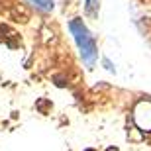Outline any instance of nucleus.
<instances>
[{
    "label": "nucleus",
    "instance_id": "7",
    "mask_svg": "<svg viewBox=\"0 0 151 151\" xmlns=\"http://www.w3.org/2000/svg\"><path fill=\"white\" fill-rule=\"evenodd\" d=\"M108 151H118V149H116V147H114V149H112V147H110V149H108Z\"/></svg>",
    "mask_w": 151,
    "mask_h": 151
},
{
    "label": "nucleus",
    "instance_id": "3",
    "mask_svg": "<svg viewBox=\"0 0 151 151\" xmlns=\"http://www.w3.org/2000/svg\"><path fill=\"white\" fill-rule=\"evenodd\" d=\"M35 8H39L41 12H51L53 10V0H29Z\"/></svg>",
    "mask_w": 151,
    "mask_h": 151
},
{
    "label": "nucleus",
    "instance_id": "6",
    "mask_svg": "<svg viewBox=\"0 0 151 151\" xmlns=\"http://www.w3.org/2000/svg\"><path fill=\"white\" fill-rule=\"evenodd\" d=\"M84 151H96V149H92V147H88V149H84Z\"/></svg>",
    "mask_w": 151,
    "mask_h": 151
},
{
    "label": "nucleus",
    "instance_id": "4",
    "mask_svg": "<svg viewBox=\"0 0 151 151\" xmlns=\"http://www.w3.org/2000/svg\"><path fill=\"white\" fill-rule=\"evenodd\" d=\"M84 10H86V14H88V16L94 18L96 14H98V0H86V6H84Z\"/></svg>",
    "mask_w": 151,
    "mask_h": 151
},
{
    "label": "nucleus",
    "instance_id": "1",
    "mask_svg": "<svg viewBox=\"0 0 151 151\" xmlns=\"http://www.w3.org/2000/svg\"><path fill=\"white\" fill-rule=\"evenodd\" d=\"M69 29H71V34H73L75 41L78 45V51H81V57H83V61L86 67H92L98 59V45H96L94 37L90 35L88 28L84 26V22L81 18H73L71 22H69Z\"/></svg>",
    "mask_w": 151,
    "mask_h": 151
},
{
    "label": "nucleus",
    "instance_id": "5",
    "mask_svg": "<svg viewBox=\"0 0 151 151\" xmlns=\"http://www.w3.org/2000/svg\"><path fill=\"white\" fill-rule=\"evenodd\" d=\"M104 65H106V69H108V71H114V67L110 65V61H108V59H104Z\"/></svg>",
    "mask_w": 151,
    "mask_h": 151
},
{
    "label": "nucleus",
    "instance_id": "2",
    "mask_svg": "<svg viewBox=\"0 0 151 151\" xmlns=\"http://www.w3.org/2000/svg\"><path fill=\"white\" fill-rule=\"evenodd\" d=\"M134 122L143 132H151V100H139L134 108Z\"/></svg>",
    "mask_w": 151,
    "mask_h": 151
}]
</instances>
